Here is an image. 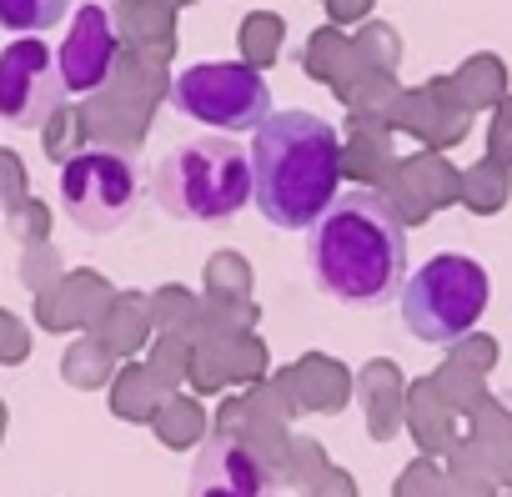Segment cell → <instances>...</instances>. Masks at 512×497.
<instances>
[{"instance_id":"277c9868","label":"cell","mask_w":512,"mask_h":497,"mask_svg":"<svg viewBox=\"0 0 512 497\" xmlns=\"http://www.w3.org/2000/svg\"><path fill=\"white\" fill-rule=\"evenodd\" d=\"M487 297H492V277L482 272V262H472L462 252H437L417 272H407L402 322L417 342L452 347L482 322Z\"/></svg>"},{"instance_id":"8992f818","label":"cell","mask_w":512,"mask_h":497,"mask_svg":"<svg viewBox=\"0 0 512 497\" xmlns=\"http://www.w3.org/2000/svg\"><path fill=\"white\" fill-rule=\"evenodd\" d=\"M136 201H141V176L126 156L106 151V146H91V151H76L66 166H61V206L66 216L91 231V236H106V231H121L131 216H136Z\"/></svg>"},{"instance_id":"6da1fadb","label":"cell","mask_w":512,"mask_h":497,"mask_svg":"<svg viewBox=\"0 0 512 497\" xmlns=\"http://www.w3.org/2000/svg\"><path fill=\"white\" fill-rule=\"evenodd\" d=\"M307 272L337 307L377 312L402 297L407 282V226L382 191H337L307 226Z\"/></svg>"},{"instance_id":"30bf717a","label":"cell","mask_w":512,"mask_h":497,"mask_svg":"<svg viewBox=\"0 0 512 497\" xmlns=\"http://www.w3.org/2000/svg\"><path fill=\"white\" fill-rule=\"evenodd\" d=\"M71 16V0H0V26L16 36H46Z\"/></svg>"},{"instance_id":"5b68a950","label":"cell","mask_w":512,"mask_h":497,"mask_svg":"<svg viewBox=\"0 0 512 497\" xmlns=\"http://www.w3.org/2000/svg\"><path fill=\"white\" fill-rule=\"evenodd\" d=\"M171 111L206 131L236 136L256 131L272 116V91L267 76L246 61H201L171 81Z\"/></svg>"},{"instance_id":"7a4b0ae2","label":"cell","mask_w":512,"mask_h":497,"mask_svg":"<svg viewBox=\"0 0 512 497\" xmlns=\"http://www.w3.org/2000/svg\"><path fill=\"white\" fill-rule=\"evenodd\" d=\"M251 201L267 226L307 231L342 186V136L312 111H272L251 131Z\"/></svg>"},{"instance_id":"ba28073f","label":"cell","mask_w":512,"mask_h":497,"mask_svg":"<svg viewBox=\"0 0 512 497\" xmlns=\"http://www.w3.org/2000/svg\"><path fill=\"white\" fill-rule=\"evenodd\" d=\"M116 26H111V11L101 0H86L81 11H71V26H66V41L56 51V71H61V86L66 96H96L111 71H116Z\"/></svg>"},{"instance_id":"3957f363","label":"cell","mask_w":512,"mask_h":497,"mask_svg":"<svg viewBox=\"0 0 512 497\" xmlns=\"http://www.w3.org/2000/svg\"><path fill=\"white\" fill-rule=\"evenodd\" d=\"M151 201L171 221H231L251 201V156L236 136H186L151 166Z\"/></svg>"},{"instance_id":"9c48e42d","label":"cell","mask_w":512,"mask_h":497,"mask_svg":"<svg viewBox=\"0 0 512 497\" xmlns=\"http://www.w3.org/2000/svg\"><path fill=\"white\" fill-rule=\"evenodd\" d=\"M186 497H272V467L241 437H206L191 457Z\"/></svg>"},{"instance_id":"52a82bcc","label":"cell","mask_w":512,"mask_h":497,"mask_svg":"<svg viewBox=\"0 0 512 497\" xmlns=\"http://www.w3.org/2000/svg\"><path fill=\"white\" fill-rule=\"evenodd\" d=\"M61 101L66 86L56 71V51L36 36H16L0 51V126L36 131L61 111Z\"/></svg>"}]
</instances>
